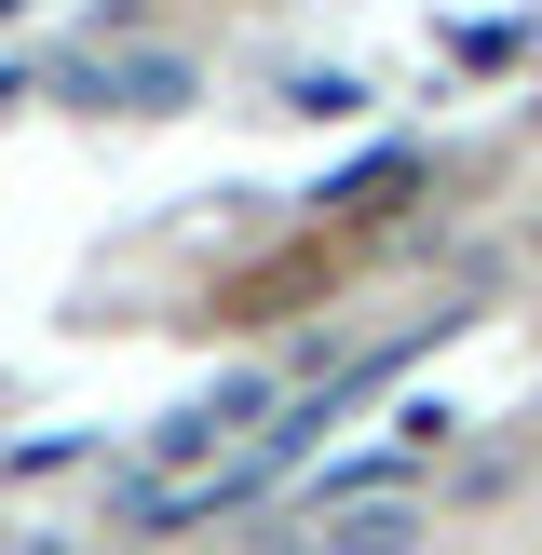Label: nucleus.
Returning <instances> with one entry per match:
<instances>
[{"label": "nucleus", "instance_id": "obj_1", "mask_svg": "<svg viewBox=\"0 0 542 555\" xmlns=\"http://www.w3.org/2000/svg\"><path fill=\"white\" fill-rule=\"evenodd\" d=\"M406 529H421L406 502H325L312 529H298V542H271V555H406Z\"/></svg>", "mask_w": 542, "mask_h": 555}]
</instances>
